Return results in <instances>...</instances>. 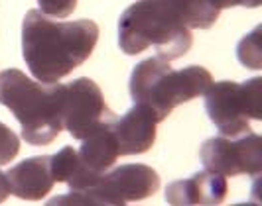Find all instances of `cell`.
<instances>
[{
	"instance_id": "cell-15",
	"label": "cell",
	"mask_w": 262,
	"mask_h": 206,
	"mask_svg": "<svg viewBox=\"0 0 262 206\" xmlns=\"http://www.w3.org/2000/svg\"><path fill=\"white\" fill-rule=\"evenodd\" d=\"M20 153V138L10 126L0 122V165H8Z\"/></svg>"
},
{
	"instance_id": "cell-3",
	"label": "cell",
	"mask_w": 262,
	"mask_h": 206,
	"mask_svg": "<svg viewBox=\"0 0 262 206\" xmlns=\"http://www.w3.org/2000/svg\"><path fill=\"white\" fill-rule=\"evenodd\" d=\"M191 30L170 0H136L118 20V45L126 55L156 47L158 57L176 61L191 49Z\"/></svg>"
},
{
	"instance_id": "cell-6",
	"label": "cell",
	"mask_w": 262,
	"mask_h": 206,
	"mask_svg": "<svg viewBox=\"0 0 262 206\" xmlns=\"http://www.w3.org/2000/svg\"><path fill=\"white\" fill-rule=\"evenodd\" d=\"M205 110L221 136L250 132V120H262V79L245 83L221 81L205 90Z\"/></svg>"
},
{
	"instance_id": "cell-11",
	"label": "cell",
	"mask_w": 262,
	"mask_h": 206,
	"mask_svg": "<svg viewBox=\"0 0 262 206\" xmlns=\"http://www.w3.org/2000/svg\"><path fill=\"white\" fill-rule=\"evenodd\" d=\"M6 177L10 183V193L22 200H41L52 193L55 185L50 167V155L28 157L22 163L14 165Z\"/></svg>"
},
{
	"instance_id": "cell-12",
	"label": "cell",
	"mask_w": 262,
	"mask_h": 206,
	"mask_svg": "<svg viewBox=\"0 0 262 206\" xmlns=\"http://www.w3.org/2000/svg\"><path fill=\"white\" fill-rule=\"evenodd\" d=\"M111 124L113 122L101 126L97 132H93L91 136L81 140L83 143L77 149L79 161L83 163V167L87 169L95 179H101V175L113 167L117 163V159L120 157Z\"/></svg>"
},
{
	"instance_id": "cell-8",
	"label": "cell",
	"mask_w": 262,
	"mask_h": 206,
	"mask_svg": "<svg viewBox=\"0 0 262 206\" xmlns=\"http://www.w3.org/2000/svg\"><path fill=\"white\" fill-rule=\"evenodd\" d=\"M117 114L106 106L99 85L87 77H79L66 85L63 128L75 138L85 140L93 132L113 122Z\"/></svg>"
},
{
	"instance_id": "cell-1",
	"label": "cell",
	"mask_w": 262,
	"mask_h": 206,
	"mask_svg": "<svg viewBox=\"0 0 262 206\" xmlns=\"http://www.w3.org/2000/svg\"><path fill=\"white\" fill-rule=\"evenodd\" d=\"M97 41L93 20L57 22L30 10L22 22V55L39 83H59L91 57Z\"/></svg>"
},
{
	"instance_id": "cell-5",
	"label": "cell",
	"mask_w": 262,
	"mask_h": 206,
	"mask_svg": "<svg viewBox=\"0 0 262 206\" xmlns=\"http://www.w3.org/2000/svg\"><path fill=\"white\" fill-rule=\"evenodd\" d=\"M160 189V175L144 163H128L105 171L93 187L52 198L48 204L122 206L144 200Z\"/></svg>"
},
{
	"instance_id": "cell-4",
	"label": "cell",
	"mask_w": 262,
	"mask_h": 206,
	"mask_svg": "<svg viewBox=\"0 0 262 206\" xmlns=\"http://www.w3.org/2000/svg\"><path fill=\"white\" fill-rule=\"evenodd\" d=\"M213 77L205 67L189 65L185 69H171L160 57L144 59L132 69L130 96L136 104H144L156 112L158 120H166L176 106L205 94Z\"/></svg>"
},
{
	"instance_id": "cell-10",
	"label": "cell",
	"mask_w": 262,
	"mask_h": 206,
	"mask_svg": "<svg viewBox=\"0 0 262 206\" xmlns=\"http://www.w3.org/2000/svg\"><path fill=\"white\" fill-rule=\"evenodd\" d=\"M229 194L227 177L215 171H201L193 177L173 181L166 189V200L176 206L221 204Z\"/></svg>"
},
{
	"instance_id": "cell-13",
	"label": "cell",
	"mask_w": 262,
	"mask_h": 206,
	"mask_svg": "<svg viewBox=\"0 0 262 206\" xmlns=\"http://www.w3.org/2000/svg\"><path fill=\"white\" fill-rule=\"evenodd\" d=\"M50 167H52V177L55 183H66L71 191H83L93 187L99 179H95L83 163L79 161L77 149L66 145L55 155H50Z\"/></svg>"
},
{
	"instance_id": "cell-9",
	"label": "cell",
	"mask_w": 262,
	"mask_h": 206,
	"mask_svg": "<svg viewBox=\"0 0 262 206\" xmlns=\"http://www.w3.org/2000/svg\"><path fill=\"white\" fill-rule=\"evenodd\" d=\"M156 112L144 104H134L122 116L113 120L111 128L118 145V155H140L152 149L156 142Z\"/></svg>"
},
{
	"instance_id": "cell-17",
	"label": "cell",
	"mask_w": 262,
	"mask_h": 206,
	"mask_svg": "<svg viewBox=\"0 0 262 206\" xmlns=\"http://www.w3.org/2000/svg\"><path fill=\"white\" fill-rule=\"evenodd\" d=\"M8 196H10V183H8L6 173L0 169V202H4Z\"/></svg>"
},
{
	"instance_id": "cell-2",
	"label": "cell",
	"mask_w": 262,
	"mask_h": 206,
	"mask_svg": "<svg viewBox=\"0 0 262 206\" xmlns=\"http://www.w3.org/2000/svg\"><path fill=\"white\" fill-rule=\"evenodd\" d=\"M0 104L12 112L32 145H48L63 130L66 85L32 81L20 69H6L0 73Z\"/></svg>"
},
{
	"instance_id": "cell-7",
	"label": "cell",
	"mask_w": 262,
	"mask_h": 206,
	"mask_svg": "<svg viewBox=\"0 0 262 206\" xmlns=\"http://www.w3.org/2000/svg\"><path fill=\"white\" fill-rule=\"evenodd\" d=\"M199 157L205 169L225 177L258 175L262 171V140L252 130L238 136H217L203 142Z\"/></svg>"
},
{
	"instance_id": "cell-16",
	"label": "cell",
	"mask_w": 262,
	"mask_h": 206,
	"mask_svg": "<svg viewBox=\"0 0 262 206\" xmlns=\"http://www.w3.org/2000/svg\"><path fill=\"white\" fill-rule=\"evenodd\" d=\"M39 12L48 18H67L77 8V0H38Z\"/></svg>"
},
{
	"instance_id": "cell-14",
	"label": "cell",
	"mask_w": 262,
	"mask_h": 206,
	"mask_svg": "<svg viewBox=\"0 0 262 206\" xmlns=\"http://www.w3.org/2000/svg\"><path fill=\"white\" fill-rule=\"evenodd\" d=\"M258 34H260V30L256 28L250 36L243 38V41L238 43V59H241V63L250 67V69H260L262 49Z\"/></svg>"
}]
</instances>
